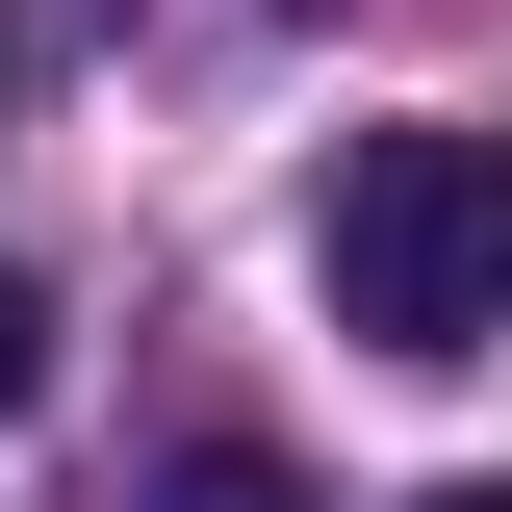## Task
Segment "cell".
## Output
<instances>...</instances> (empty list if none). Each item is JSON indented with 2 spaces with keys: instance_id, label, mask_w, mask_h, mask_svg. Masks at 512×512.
Returning <instances> with one entry per match:
<instances>
[{
  "instance_id": "1",
  "label": "cell",
  "mask_w": 512,
  "mask_h": 512,
  "mask_svg": "<svg viewBox=\"0 0 512 512\" xmlns=\"http://www.w3.org/2000/svg\"><path fill=\"white\" fill-rule=\"evenodd\" d=\"M308 282L359 359H487L512 333V128H359L308 205Z\"/></svg>"
},
{
  "instance_id": "3",
  "label": "cell",
  "mask_w": 512,
  "mask_h": 512,
  "mask_svg": "<svg viewBox=\"0 0 512 512\" xmlns=\"http://www.w3.org/2000/svg\"><path fill=\"white\" fill-rule=\"evenodd\" d=\"M0 410H52V308H26V256H0Z\"/></svg>"
},
{
  "instance_id": "2",
  "label": "cell",
  "mask_w": 512,
  "mask_h": 512,
  "mask_svg": "<svg viewBox=\"0 0 512 512\" xmlns=\"http://www.w3.org/2000/svg\"><path fill=\"white\" fill-rule=\"evenodd\" d=\"M154 512H308V487H282L256 436H180V461H154Z\"/></svg>"
},
{
  "instance_id": "4",
  "label": "cell",
  "mask_w": 512,
  "mask_h": 512,
  "mask_svg": "<svg viewBox=\"0 0 512 512\" xmlns=\"http://www.w3.org/2000/svg\"><path fill=\"white\" fill-rule=\"evenodd\" d=\"M410 512H512V461H461V487H410Z\"/></svg>"
}]
</instances>
